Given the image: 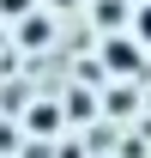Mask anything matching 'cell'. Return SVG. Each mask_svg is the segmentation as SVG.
<instances>
[{"mask_svg":"<svg viewBox=\"0 0 151 158\" xmlns=\"http://www.w3.org/2000/svg\"><path fill=\"white\" fill-rule=\"evenodd\" d=\"M109 67H133V49H127V43H109Z\"/></svg>","mask_w":151,"mask_h":158,"instance_id":"6da1fadb","label":"cell"},{"mask_svg":"<svg viewBox=\"0 0 151 158\" xmlns=\"http://www.w3.org/2000/svg\"><path fill=\"white\" fill-rule=\"evenodd\" d=\"M139 37L151 43V6H145V12H139Z\"/></svg>","mask_w":151,"mask_h":158,"instance_id":"7a4b0ae2","label":"cell"}]
</instances>
